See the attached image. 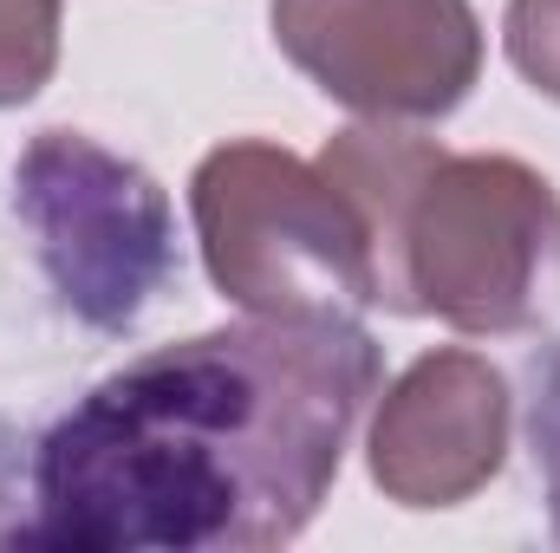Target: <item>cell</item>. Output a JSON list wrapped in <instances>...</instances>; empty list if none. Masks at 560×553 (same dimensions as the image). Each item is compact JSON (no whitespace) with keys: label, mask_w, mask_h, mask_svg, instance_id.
Wrapping results in <instances>:
<instances>
[{"label":"cell","mask_w":560,"mask_h":553,"mask_svg":"<svg viewBox=\"0 0 560 553\" xmlns=\"http://www.w3.org/2000/svg\"><path fill=\"white\" fill-rule=\"evenodd\" d=\"M385 385L359 319H242L98 378L33 449L20 548L255 553L306 534Z\"/></svg>","instance_id":"6da1fadb"},{"label":"cell","mask_w":560,"mask_h":553,"mask_svg":"<svg viewBox=\"0 0 560 553\" xmlns=\"http://www.w3.org/2000/svg\"><path fill=\"white\" fill-rule=\"evenodd\" d=\"M319 169L352 196L378 306L469 339L535 332L560 306V196L502 150H443L405 125H346Z\"/></svg>","instance_id":"7a4b0ae2"},{"label":"cell","mask_w":560,"mask_h":553,"mask_svg":"<svg viewBox=\"0 0 560 553\" xmlns=\"http://www.w3.org/2000/svg\"><path fill=\"white\" fill-rule=\"evenodd\" d=\"M202 268L222 299L261 319H352L378 306L372 235L352 196L268 138L209 150L189 176Z\"/></svg>","instance_id":"3957f363"},{"label":"cell","mask_w":560,"mask_h":553,"mask_svg":"<svg viewBox=\"0 0 560 553\" xmlns=\"http://www.w3.org/2000/svg\"><path fill=\"white\" fill-rule=\"evenodd\" d=\"M13 209L46 280L92 332H131L176 274V215L156 176L85 131H39L13 163Z\"/></svg>","instance_id":"277c9868"},{"label":"cell","mask_w":560,"mask_h":553,"mask_svg":"<svg viewBox=\"0 0 560 553\" xmlns=\"http://www.w3.org/2000/svg\"><path fill=\"white\" fill-rule=\"evenodd\" d=\"M268 26L293 72L378 125H436L482 79L469 0H275Z\"/></svg>","instance_id":"5b68a950"},{"label":"cell","mask_w":560,"mask_h":553,"mask_svg":"<svg viewBox=\"0 0 560 553\" xmlns=\"http://www.w3.org/2000/svg\"><path fill=\"white\" fill-rule=\"evenodd\" d=\"M509 430H515L509 378L482 352L436 345L411 372H398V385L378 398L365 462L385 502L456 508L502 475Z\"/></svg>","instance_id":"8992f818"},{"label":"cell","mask_w":560,"mask_h":553,"mask_svg":"<svg viewBox=\"0 0 560 553\" xmlns=\"http://www.w3.org/2000/svg\"><path fill=\"white\" fill-rule=\"evenodd\" d=\"M59 0H0V111L46 92L59 72Z\"/></svg>","instance_id":"52a82bcc"},{"label":"cell","mask_w":560,"mask_h":553,"mask_svg":"<svg viewBox=\"0 0 560 553\" xmlns=\"http://www.w3.org/2000/svg\"><path fill=\"white\" fill-rule=\"evenodd\" d=\"M502 46L509 66L560 105V0H509L502 13Z\"/></svg>","instance_id":"ba28073f"},{"label":"cell","mask_w":560,"mask_h":553,"mask_svg":"<svg viewBox=\"0 0 560 553\" xmlns=\"http://www.w3.org/2000/svg\"><path fill=\"white\" fill-rule=\"evenodd\" d=\"M528 436H535V462L548 482V528L560 541V345L535 358V411H528Z\"/></svg>","instance_id":"9c48e42d"}]
</instances>
